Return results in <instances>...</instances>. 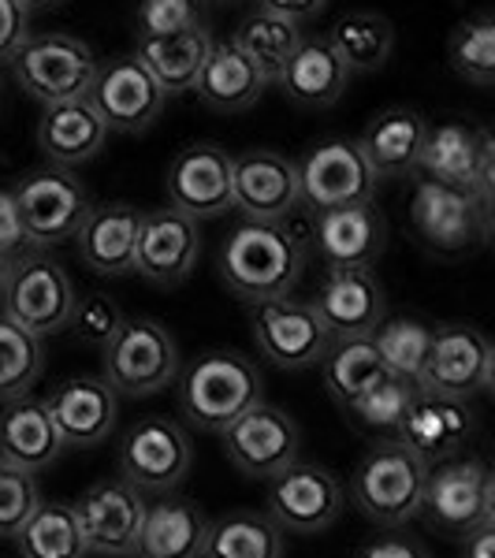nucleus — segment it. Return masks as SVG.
<instances>
[{"instance_id": "nucleus-1", "label": "nucleus", "mask_w": 495, "mask_h": 558, "mask_svg": "<svg viewBox=\"0 0 495 558\" xmlns=\"http://www.w3.org/2000/svg\"><path fill=\"white\" fill-rule=\"evenodd\" d=\"M305 272V235L291 220H242L220 246V279L239 302L283 299Z\"/></svg>"}, {"instance_id": "nucleus-2", "label": "nucleus", "mask_w": 495, "mask_h": 558, "mask_svg": "<svg viewBox=\"0 0 495 558\" xmlns=\"http://www.w3.org/2000/svg\"><path fill=\"white\" fill-rule=\"evenodd\" d=\"M261 368L239 350H205L179 373V410L194 428L220 436L239 413L261 402Z\"/></svg>"}, {"instance_id": "nucleus-3", "label": "nucleus", "mask_w": 495, "mask_h": 558, "mask_svg": "<svg viewBox=\"0 0 495 558\" xmlns=\"http://www.w3.org/2000/svg\"><path fill=\"white\" fill-rule=\"evenodd\" d=\"M428 465L402 439H376V447L358 462L350 476V499L376 525H407L418 518Z\"/></svg>"}, {"instance_id": "nucleus-4", "label": "nucleus", "mask_w": 495, "mask_h": 558, "mask_svg": "<svg viewBox=\"0 0 495 558\" xmlns=\"http://www.w3.org/2000/svg\"><path fill=\"white\" fill-rule=\"evenodd\" d=\"M418 518L444 536H466L495 521V476L476 454H451L428 465Z\"/></svg>"}, {"instance_id": "nucleus-5", "label": "nucleus", "mask_w": 495, "mask_h": 558, "mask_svg": "<svg viewBox=\"0 0 495 558\" xmlns=\"http://www.w3.org/2000/svg\"><path fill=\"white\" fill-rule=\"evenodd\" d=\"M75 302V283H71L68 268L57 257H49L38 246L12 257L8 279L0 287V305H4L8 320H15L38 339L60 336V331H68Z\"/></svg>"}, {"instance_id": "nucleus-6", "label": "nucleus", "mask_w": 495, "mask_h": 558, "mask_svg": "<svg viewBox=\"0 0 495 558\" xmlns=\"http://www.w3.org/2000/svg\"><path fill=\"white\" fill-rule=\"evenodd\" d=\"M8 68H12V78L26 97L41 105H57L86 97L97 75V52L83 38L64 31L26 34Z\"/></svg>"}, {"instance_id": "nucleus-7", "label": "nucleus", "mask_w": 495, "mask_h": 558, "mask_svg": "<svg viewBox=\"0 0 495 558\" xmlns=\"http://www.w3.org/2000/svg\"><path fill=\"white\" fill-rule=\"evenodd\" d=\"M105 380L116 395H157L179 376L176 336L153 317H123L112 339L101 347Z\"/></svg>"}, {"instance_id": "nucleus-8", "label": "nucleus", "mask_w": 495, "mask_h": 558, "mask_svg": "<svg viewBox=\"0 0 495 558\" xmlns=\"http://www.w3.org/2000/svg\"><path fill=\"white\" fill-rule=\"evenodd\" d=\"M492 205L473 191L421 179L410 197L413 235L432 254H466L492 235Z\"/></svg>"}, {"instance_id": "nucleus-9", "label": "nucleus", "mask_w": 495, "mask_h": 558, "mask_svg": "<svg viewBox=\"0 0 495 558\" xmlns=\"http://www.w3.org/2000/svg\"><path fill=\"white\" fill-rule=\"evenodd\" d=\"M26 242L38 250L71 242L89 213V194L68 168H34L12 186Z\"/></svg>"}, {"instance_id": "nucleus-10", "label": "nucleus", "mask_w": 495, "mask_h": 558, "mask_svg": "<svg viewBox=\"0 0 495 558\" xmlns=\"http://www.w3.org/2000/svg\"><path fill=\"white\" fill-rule=\"evenodd\" d=\"M294 172H299V202L313 213L373 202L376 183H381L358 149V138L317 142L294 165Z\"/></svg>"}, {"instance_id": "nucleus-11", "label": "nucleus", "mask_w": 495, "mask_h": 558, "mask_svg": "<svg viewBox=\"0 0 495 558\" xmlns=\"http://www.w3.org/2000/svg\"><path fill=\"white\" fill-rule=\"evenodd\" d=\"M418 168L436 183L473 191L495 209V142L484 128H470V123L428 128Z\"/></svg>"}, {"instance_id": "nucleus-12", "label": "nucleus", "mask_w": 495, "mask_h": 558, "mask_svg": "<svg viewBox=\"0 0 495 558\" xmlns=\"http://www.w3.org/2000/svg\"><path fill=\"white\" fill-rule=\"evenodd\" d=\"M492 380H495V350L481 328H473V324L432 328V343L418 376L421 391L470 399V395L488 391Z\"/></svg>"}, {"instance_id": "nucleus-13", "label": "nucleus", "mask_w": 495, "mask_h": 558, "mask_svg": "<svg viewBox=\"0 0 495 558\" xmlns=\"http://www.w3.org/2000/svg\"><path fill=\"white\" fill-rule=\"evenodd\" d=\"M265 514L294 536H317L343 510V484L324 465L291 462L287 470L268 476Z\"/></svg>"}, {"instance_id": "nucleus-14", "label": "nucleus", "mask_w": 495, "mask_h": 558, "mask_svg": "<svg viewBox=\"0 0 495 558\" xmlns=\"http://www.w3.org/2000/svg\"><path fill=\"white\" fill-rule=\"evenodd\" d=\"M250 331L257 354L276 368H313L331 343L310 302L291 294L250 305Z\"/></svg>"}, {"instance_id": "nucleus-15", "label": "nucleus", "mask_w": 495, "mask_h": 558, "mask_svg": "<svg viewBox=\"0 0 495 558\" xmlns=\"http://www.w3.org/2000/svg\"><path fill=\"white\" fill-rule=\"evenodd\" d=\"M120 473L138 492L165 495L191 473V436L172 417H142L120 444Z\"/></svg>"}, {"instance_id": "nucleus-16", "label": "nucleus", "mask_w": 495, "mask_h": 558, "mask_svg": "<svg viewBox=\"0 0 495 558\" xmlns=\"http://www.w3.org/2000/svg\"><path fill=\"white\" fill-rule=\"evenodd\" d=\"M86 101L97 108L108 131L142 134L160 120L168 97L131 52V57L97 60V75L86 89Z\"/></svg>"}, {"instance_id": "nucleus-17", "label": "nucleus", "mask_w": 495, "mask_h": 558, "mask_svg": "<svg viewBox=\"0 0 495 558\" xmlns=\"http://www.w3.org/2000/svg\"><path fill=\"white\" fill-rule=\"evenodd\" d=\"M146 507H149L146 492H138L134 484L123 481V476L89 484V488L79 495V502H71L86 551L112 555V558L134 555Z\"/></svg>"}, {"instance_id": "nucleus-18", "label": "nucleus", "mask_w": 495, "mask_h": 558, "mask_svg": "<svg viewBox=\"0 0 495 558\" xmlns=\"http://www.w3.org/2000/svg\"><path fill=\"white\" fill-rule=\"evenodd\" d=\"M220 436L231 465L246 476H257V481H268L291 462H299V425L280 407H268L265 399L254 402L246 413H239Z\"/></svg>"}, {"instance_id": "nucleus-19", "label": "nucleus", "mask_w": 495, "mask_h": 558, "mask_svg": "<svg viewBox=\"0 0 495 558\" xmlns=\"http://www.w3.org/2000/svg\"><path fill=\"white\" fill-rule=\"evenodd\" d=\"M197 254H202V235L197 220L172 209H149L142 213L138 242H134V272L149 279L153 287H179L191 279Z\"/></svg>"}, {"instance_id": "nucleus-20", "label": "nucleus", "mask_w": 495, "mask_h": 558, "mask_svg": "<svg viewBox=\"0 0 495 558\" xmlns=\"http://www.w3.org/2000/svg\"><path fill=\"white\" fill-rule=\"evenodd\" d=\"M299 205L294 160L273 149L231 157V209L242 213V220H291Z\"/></svg>"}, {"instance_id": "nucleus-21", "label": "nucleus", "mask_w": 495, "mask_h": 558, "mask_svg": "<svg viewBox=\"0 0 495 558\" xmlns=\"http://www.w3.org/2000/svg\"><path fill=\"white\" fill-rule=\"evenodd\" d=\"M168 205L194 220L231 213V157L213 142L179 149L165 175Z\"/></svg>"}, {"instance_id": "nucleus-22", "label": "nucleus", "mask_w": 495, "mask_h": 558, "mask_svg": "<svg viewBox=\"0 0 495 558\" xmlns=\"http://www.w3.org/2000/svg\"><path fill=\"white\" fill-rule=\"evenodd\" d=\"M310 310L331 339L373 336L376 324L388 317L384 287L369 268H328L317 294L310 299Z\"/></svg>"}, {"instance_id": "nucleus-23", "label": "nucleus", "mask_w": 495, "mask_h": 558, "mask_svg": "<svg viewBox=\"0 0 495 558\" xmlns=\"http://www.w3.org/2000/svg\"><path fill=\"white\" fill-rule=\"evenodd\" d=\"M310 242L328 268H373L388 246V223L373 202L313 213Z\"/></svg>"}, {"instance_id": "nucleus-24", "label": "nucleus", "mask_w": 495, "mask_h": 558, "mask_svg": "<svg viewBox=\"0 0 495 558\" xmlns=\"http://www.w3.org/2000/svg\"><path fill=\"white\" fill-rule=\"evenodd\" d=\"M64 447H97L116 425V391L105 376H71L45 399Z\"/></svg>"}, {"instance_id": "nucleus-25", "label": "nucleus", "mask_w": 495, "mask_h": 558, "mask_svg": "<svg viewBox=\"0 0 495 558\" xmlns=\"http://www.w3.org/2000/svg\"><path fill=\"white\" fill-rule=\"evenodd\" d=\"M470 436H473L470 402L455 399V395L418 391L395 439L413 447L425 462H439V458H451L462 451Z\"/></svg>"}, {"instance_id": "nucleus-26", "label": "nucleus", "mask_w": 495, "mask_h": 558, "mask_svg": "<svg viewBox=\"0 0 495 558\" xmlns=\"http://www.w3.org/2000/svg\"><path fill=\"white\" fill-rule=\"evenodd\" d=\"M142 213L128 202L89 205L83 228L75 231L79 260L97 276H128L134 272V242H138Z\"/></svg>"}, {"instance_id": "nucleus-27", "label": "nucleus", "mask_w": 495, "mask_h": 558, "mask_svg": "<svg viewBox=\"0 0 495 558\" xmlns=\"http://www.w3.org/2000/svg\"><path fill=\"white\" fill-rule=\"evenodd\" d=\"M64 454V439L57 432L49 407L41 399H8L0 410V462L23 473L49 470Z\"/></svg>"}, {"instance_id": "nucleus-28", "label": "nucleus", "mask_w": 495, "mask_h": 558, "mask_svg": "<svg viewBox=\"0 0 495 558\" xmlns=\"http://www.w3.org/2000/svg\"><path fill=\"white\" fill-rule=\"evenodd\" d=\"M105 142H108V128L86 97L41 105L38 149L45 153V160L52 168H68V172L71 168H83L105 149Z\"/></svg>"}, {"instance_id": "nucleus-29", "label": "nucleus", "mask_w": 495, "mask_h": 558, "mask_svg": "<svg viewBox=\"0 0 495 558\" xmlns=\"http://www.w3.org/2000/svg\"><path fill=\"white\" fill-rule=\"evenodd\" d=\"M425 131V116L413 108H384L381 116L369 120L365 134L358 138V149H362L376 179H402L418 172Z\"/></svg>"}, {"instance_id": "nucleus-30", "label": "nucleus", "mask_w": 495, "mask_h": 558, "mask_svg": "<svg viewBox=\"0 0 495 558\" xmlns=\"http://www.w3.org/2000/svg\"><path fill=\"white\" fill-rule=\"evenodd\" d=\"M276 83L299 108H331L347 94L350 68L328 38H302Z\"/></svg>"}, {"instance_id": "nucleus-31", "label": "nucleus", "mask_w": 495, "mask_h": 558, "mask_svg": "<svg viewBox=\"0 0 495 558\" xmlns=\"http://www.w3.org/2000/svg\"><path fill=\"white\" fill-rule=\"evenodd\" d=\"M205 533H209V521L202 518V510L165 492L146 507L134 558H202Z\"/></svg>"}, {"instance_id": "nucleus-32", "label": "nucleus", "mask_w": 495, "mask_h": 558, "mask_svg": "<svg viewBox=\"0 0 495 558\" xmlns=\"http://www.w3.org/2000/svg\"><path fill=\"white\" fill-rule=\"evenodd\" d=\"M268 78L250 64L246 57L231 41H213L209 57H205L202 71H197L194 94L213 112H246L261 101Z\"/></svg>"}, {"instance_id": "nucleus-33", "label": "nucleus", "mask_w": 495, "mask_h": 558, "mask_svg": "<svg viewBox=\"0 0 495 558\" xmlns=\"http://www.w3.org/2000/svg\"><path fill=\"white\" fill-rule=\"evenodd\" d=\"M209 49H213L209 26L197 23L183 34H168V38H138L134 57L153 75V83L165 89V97H179L194 89L197 71H202Z\"/></svg>"}, {"instance_id": "nucleus-34", "label": "nucleus", "mask_w": 495, "mask_h": 558, "mask_svg": "<svg viewBox=\"0 0 495 558\" xmlns=\"http://www.w3.org/2000/svg\"><path fill=\"white\" fill-rule=\"evenodd\" d=\"M317 365H321L324 391L331 395V402H336L339 410H347L350 402L362 399L369 387H376L384 376H391L388 368H384L381 354H376V347L369 336L331 339Z\"/></svg>"}, {"instance_id": "nucleus-35", "label": "nucleus", "mask_w": 495, "mask_h": 558, "mask_svg": "<svg viewBox=\"0 0 495 558\" xmlns=\"http://www.w3.org/2000/svg\"><path fill=\"white\" fill-rule=\"evenodd\" d=\"M202 558H283V529L257 510H236L209 525Z\"/></svg>"}, {"instance_id": "nucleus-36", "label": "nucleus", "mask_w": 495, "mask_h": 558, "mask_svg": "<svg viewBox=\"0 0 495 558\" xmlns=\"http://www.w3.org/2000/svg\"><path fill=\"white\" fill-rule=\"evenodd\" d=\"M302 38H305V34H302L299 23L280 20V15L261 12V8H257L254 15H246V20L239 23L231 45H236V49L261 71V75L268 78V83H276L283 64L291 60V52L299 49Z\"/></svg>"}, {"instance_id": "nucleus-37", "label": "nucleus", "mask_w": 495, "mask_h": 558, "mask_svg": "<svg viewBox=\"0 0 495 558\" xmlns=\"http://www.w3.org/2000/svg\"><path fill=\"white\" fill-rule=\"evenodd\" d=\"M20 544V558H86L83 533L71 502H38L26 525L12 536Z\"/></svg>"}, {"instance_id": "nucleus-38", "label": "nucleus", "mask_w": 495, "mask_h": 558, "mask_svg": "<svg viewBox=\"0 0 495 558\" xmlns=\"http://www.w3.org/2000/svg\"><path fill=\"white\" fill-rule=\"evenodd\" d=\"M339 60L354 71H381L395 49V26L376 12H350L328 34Z\"/></svg>"}, {"instance_id": "nucleus-39", "label": "nucleus", "mask_w": 495, "mask_h": 558, "mask_svg": "<svg viewBox=\"0 0 495 558\" xmlns=\"http://www.w3.org/2000/svg\"><path fill=\"white\" fill-rule=\"evenodd\" d=\"M447 60L462 83L488 89L495 83V20L488 12H473L451 31Z\"/></svg>"}, {"instance_id": "nucleus-40", "label": "nucleus", "mask_w": 495, "mask_h": 558, "mask_svg": "<svg viewBox=\"0 0 495 558\" xmlns=\"http://www.w3.org/2000/svg\"><path fill=\"white\" fill-rule=\"evenodd\" d=\"M418 391H421V387L413 380H402V376H384L381 384L369 387L362 399L347 407L350 425H354L358 432H365V436L395 439Z\"/></svg>"}, {"instance_id": "nucleus-41", "label": "nucleus", "mask_w": 495, "mask_h": 558, "mask_svg": "<svg viewBox=\"0 0 495 558\" xmlns=\"http://www.w3.org/2000/svg\"><path fill=\"white\" fill-rule=\"evenodd\" d=\"M373 347L381 354L384 368L391 376H402V380L418 384L421 365H425L428 343H432V328L418 317H384L373 328Z\"/></svg>"}, {"instance_id": "nucleus-42", "label": "nucleus", "mask_w": 495, "mask_h": 558, "mask_svg": "<svg viewBox=\"0 0 495 558\" xmlns=\"http://www.w3.org/2000/svg\"><path fill=\"white\" fill-rule=\"evenodd\" d=\"M41 339L0 313V402L20 399V395L31 391L34 380L41 376Z\"/></svg>"}, {"instance_id": "nucleus-43", "label": "nucleus", "mask_w": 495, "mask_h": 558, "mask_svg": "<svg viewBox=\"0 0 495 558\" xmlns=\"http://www.w3.org/2000/svg\"><path fill=\"white\" fill-rule=\"evenodd\" d=\"M41 488L34 473L12 470L0 462V539H12L26 525V518L38 510Z\"/></svg>"}, {"instance_id": "nucleus-44", "label": "nucleus", "mask_w": 495, "mask_h": 558, "mask_svg": "<svg viewBox=\"0 0 495 558\" xmlns=\"http://www.w3.org/2000/svg\"><path fill=\"white\" fill-rule=\"evenodd\" d=\"M205 0H138V38H168V34H183L202 23Z\"/></svg>"}, {"instance_id": "nucleus-45", "label": "nucleus", "mask_w": 495, "mask_h": 558, "mask_svg": "<svg viewBox=\"0 0 495 558\" xmlns=\"http://www.w3.org/2000/svg\"><path fill=\"white\" fill-rule=\"evenodd\" d=\"M120 320H123V310L108 299V294H86V299L75 302V313H71L68 328H75V336L83 339L86 347L101 350L108 339H112V331L120 328Z\"/></svg>"}, {"instance_id": "nucleus-46", "label": "nucleus", "mask_w": 495, "mask_h": 558, "mask_svg": "<svg viewBox=\"0 0 495 558\" xmlns=\"http://www.w3.org/2000/svg\"><path fill=\"white\" fill-rule=\"evenodd\" d=\"M26 34H31V12L20 0H0V64H8L15 57Z\"/></svg>"}, {"instance_id": "nucleus-47", "label": "nucleus", "mask_w": 495, "mask_h": 558, "mask_svg": "<svg viewBox=\"0 0 495 558\" xmlns=\"http://www.w3.org/2000/svg\"><path fill=\"white\" fill-rule=\"evenodd\" d=\"M23 250H31V242H26L20 209H15V194L12 186H0V254L20 257Z\"/></svg>"}, {"instance_id": "nucleus-48", "label": "nucleus", "mask_w": 495, "mask_h": 558, "mask_svg": "<svg viewBox=\"0 0 495 558\" xmlns=\"http://www.w3.org/2000/svg\"><path fill=\"white\" fill-rule=\"evenodd\" d=\"M354 558H428V551L410 536H376Z\"/></svg>"}, {"instance_id": "nucleus-49", "label": "nucleus", "mask_w": 495, "mask_h": 558, "mask_svg": "<svg viewBox=\"0 0 495 558\" xmlns=\"http://www.w3.org/2000/svg\"><path fill=\"white\" fill-rule=\"evenodd\" d=\"M324 4H328V0H257L261 12H273V15H280V20H291L299 26L317 20L324 12Z\"/></svg>"}, {"instance_id": "nucleus-50", "label": "nucleus", "mask_w": 495, "mask_h": 558, "mask_svg": "<svg viewBox=\"0 0 495 558\" xmlns=\"http://www.w3.org/2000/svg\"><path fill=\"white\" fill-rule=\"evenodd\" d=\"M462 539V558H495V521H484V525H476Z\"/></svg>"}, {"instance_id": "nucleus-51", "label": "nucleus", "mask_w": 495, "mask_h": 558, "mask_svg": "<svg viewBox=\"0 0 495 558\" xmlns=\"http://www.w3.org/2000/svg\"><path fill=\"white\" fill-rule=\"evenodd\" d=\"M26 12H52V8H60L64 0H20Z\"/></svg>"}, {"instance_id": "nucleus-52", "label": "nucleus", "mask_w": 495, "mask_h": 558, "mask_svg": "<svg viewBox=\"0 0 495 558\" xmlns=\"http://www.w3.org/2000/svg\"><path fill=\"white\" fill-rule=\"evenodd\" d=\"M8 268H12V257L0 254V287H4V279H8Z\"/></svg>"}]
</instances>
